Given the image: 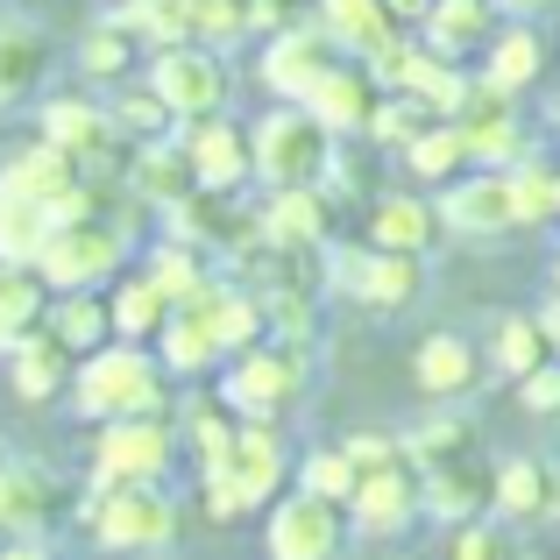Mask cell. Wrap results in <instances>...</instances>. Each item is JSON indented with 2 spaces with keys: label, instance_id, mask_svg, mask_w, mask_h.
Wrapping results in <instances>:
<instances>
[{
  "label": "cell",
  "instance_id": "cell-3",
  "mask_svg": "<svg viewBox=\"0 0 560 560\" xmlns=\"http://www.w3.org/2000/svg\"><path fill=\"white\" fill-rule=\"evenodd\" d=\"M28 270H36L50 291H100L107 277L128 270V228L107 220V213H71V220H57V228L43 234V248H36Z\"/></svg>",
  "mask_w": 560,
  "mask_h": 560
},
{
  "label": "cell",
  "instance_id": "cell-13",
  "mask_svg": "<svg viewBox=\"0 0 560 560\" xmlns=\"http://www.w3.org/2000/svg\"><path fill=\"white\" fill-rule=\"evenodd\" d=\"M291 462H299V454L284 447V419H242V433H234L228 462H213V468H228V476L242 482V497L262 511L270 497L291 490Z\"/></svg>",
  "mask_w": 560,
  "mask_h": 560
},
{
  "label": "cell",
  "instance_id": "cell-59",
  "mask_svg": "<svg viewBox=\"0 0 560 560\" xmlns=\"http://www.w3.org/2000/svg\"><path fill=\"white\" fill-rule=\"evenodd\" d=\"M114 8H121V0H114Z\"/></svg>",
  "mask_w": 560,
  "mask_h": 560
},
{
  "label": "cell",
  "instance_id": "cell-2",
  "mask_svg": "<svg viewBox=\"0 0 560 560\" xmlns=\"http://www.w3.org/2000/svg\"><path fill=\"white\" fill-rule=\"evenodd\" d=\"M305 390H313V355L305 341H277V334L228 355V376H220V405L234 419H284L305 405Z\"/></svg>",
  "mask_w": 560,
  "mask_h": 560
},
{
  "label": "cell",
  "instance_id": "cell-54",
  "mask_svg": "<svg viewBox=\"0 0 560 560\" xmlns=\"http://www.w3.org/2000/svg\"><path fill=\"white\" fill-rule=\"evenodd\" d=\"M504 8H518V14H539V8H553V0H504Z\"/></svg>",
  "mask_w": 560,
  "mask_h": 560
},
{
  "label": "cell",
  "instance_id": "cell-46",
  "mask_svg": "<svg viewBox=\"0 0 560 560\" xmlns=\"http://www.w3.org/2000/svg\"><path fill=\"white\" fill-rule=\"evenodd\" d=\"M199 504H206V518H213V525H234V518H248V511H256L228 468H199Z\"/></svg>",
  "mask_w": 560,
  "mask_h": 560
},
{
  "label": "cell",
  "instance_id": "cell-45",
  "mask_svg": "<svg viewBox=\"0 0 560 560\" xmlns=\"http://www.w3.org/2000/svg\"><path fill=\"white\" fill-rule=\"evenodd\" d=\"M128 65H136V43H128V28H114V22H100L93 36L79 43V71L85 79H121Z\"/></svg>",
  "mask_w": 560,
  "mask_h": 560
},
{
  "label": "cell",
  "instance_id": "cell-16",
  "mask_svg": "<svg viewBox=\"0 0 560 560\" xmlns=\"http://www.w3.org/2000/svg\"><path fill=\"white\" fill-rule=\"evenodd\" d=\"M65 518V482L36 462H0V539H43Z\"/></svg>",
  "mask_w": 560,
  "mask_h": 560
},
{
  "label": "cell",
  "instance_id": "cell-33",
  "mask_svg": "<svg viewBox=\"0 0 560 560\" xmlns=\"http://www.w3.org/2000/svg\"><path fill=\"white\" fill-rule=\"evenodd\" d=\"M171 419H178V440L191 447V462L199 468H213V462H228V447H234V433H242V419H234L220 397H185V405H171Z\"/></svg>",
  "mask_w": 560,
  "mask_h": 560
},
{
  "label": "cell",
  "instance_id": "cell-43",
  "mask_svg": "<svg viewBox=\"0 0 560 560\" xmlns=\"http://www.w3.org/2000/svg\"><path fill=\"white\" fill-rule=\"evenodd\" d=\"M405 454H411L419 468L454 462V454H476V425H468L462 411H433V419H425L419 433H405Z\"/></svg>",
  "mask_w": 560,
  "mask_h": 560
},
{
  "label": "cell",
  "instance_id": "cell-15",
  "mask_svg": "<svg viewBox=\"0 0 560 560\" xmlns=\"http://www.w3.org/2000/svg\"><path fill=\"white\" fill-rule=\"evenodd\" d=\"M43 142L50 150H65L79 171H100L107 164V150L121 142V128H114V114L100 107V100H85V93H57V100H43Z\"/></svg>",
  "mask_w": 560,
  "mask_h": 560
},
{
  "label": "cell",
  "instance_id": "cell-9",
  "mask_svg": "<svg viewBox=\"0 0 560 560\" xmlns=\"http://www.w3.org/2000/svg\"><path fill=\"white\" fill-rule=\"evenodd\" d=\"M419 490H425V468L405 454V440H397L390 462L362 468L355 476V497H348V525L370 539H397L419 525Z\"/></svg>",
  "mask_w": 560,
  "mask_h": 560
},
{
  "label": "cell",
  "instance_id": "cell-35",
  "mask_svg": "<svg viewBox=\"0 0 560 560\" xmlns=\"http://www.w3.org/2000/svg\"><path fill=\"white\" fill-rule=\"evenodd\" d=\"M50 228H57L50 206L0 178V262H36V248H43V234H50Z\"/></svg>",
  "mask_w": 560,
  "mask_h": 560
},
{
  "label": "cell",
  "instance_id": "cell-51",
  "mask_svg": "<svg viewBox=\"0 0 560 560\" xmlns=\"http://www.w3.org/2000/svg\"><path fill=\"white\" fill-rule=\"evenodd\" d=\"M0 560H65L50 539H0Z\"/></svg>",
  "mask_w": 560,
  "mask_h": 560
},
{
  "label": "cell",
  "instance_id": "cell-40",
  "mask_svg": "<svg viewBox=\"0 0 560 560\" xmlns=\"http://www.w3.org/2000/svg\"><path fill=\"white\" fill-rule=\"evenodd\" d=\"M405 171H411L419 185H447V178H462V171H468V142H462V128H454V121H433V128H425V136L405 150Z\"/></svg>",
  "mask_w": 560,
  "mask_h": 560
},
{
  "label": "cell",
  "instance_id": "cell-17",
  "mask_svg": "<svg viewBox=\"0 0 560 560\" xmlns=\"http://www.w3.org/2000/svg\"><path fill=\"white\" fill-rule=\"evenodd\" d=\"M376 100H383V85L370 79V65H362V57H341V65H334L327 79H319L313 93L299 100V107L313 114V121L327 128L334 142H348V136H362V128H370Z\"/></svg>",
  "mask_w": 560,
  "mask_h": 560
},
{
  "label": "cell",
  "instance_id": "cell-36",
  "mask_svg": "<svg viewBox=\"0 0 560 560\" xmlns=\"http://www.w3.org/2000/svg\"><path fill=\"white\" fill-rule=\"evenodd\" d=\"M425 50H440V57H462V50H476V43H490V0H433L425 8Z\"/></svg>",
  "mask_w": 560,
  "mask_h": 560
},
{
  "label": "cell",
  "instance_id": "cell-21",
  "mask_svg": "<svg viewBox=\"0 0 560 560\" xmlns=\"http://www.w3.org/2000/svg\"><path fill=\"white\" fill-rule=\"evenodd\" d=\"M191 313L213 327V341H220V355H242V348H256L262 334H270V319H262V299L248 284H206L199 299H191Z\"/></svg>",
  "mask_w": 560,
  "mask_h": 560
},
{
  "label": "cell",
  "instance_id": "cell-32",
  "mask_svg": "<svg viewBox=\"0 0 560 560\" xmlns=\"http://www.w3.org/2000/svg\"><path fill=\"white\" fill-rule=\"evenodd\" d=\"M547 355H553V348H547V334H539V313H504V319L490 327L482 370H497L504 383H518V376H533Z\"/></svg>",
  "mask_w": 560,
  "mask_h": 560
},
{
  "label": "cell",
  "instance_id": "cell-53",
  "mask_svg": "<svg viewBox=\"0 0 560 560\" xmlns=\"http://www.w3.org/2000/svg\"><path fill=\"white\" fill-rule=\"evenodd\" d=\"M539 334H547V348H553V355H560V299L547 305V313H539Z\"/></svg>",
  "mask_w": 560,
  "mask_h": 560
},
{
  "label": "cell",
  "instance_id": "cell-49",
  "mask_svg": "<svg viewBox=\"0 0 560 560\" xmlns=\"http://www.w3.org/2000/svg\"><path fill=\"white\" fill-rule=\"evenodd\" d=\"M440 560H504V533H497L490 518L454 525V539H447V553H440Z\"/></svg>",
  "mask_w": 560,
  "mask_h": 560
},
{
  "label": "cell",
  "instance_id": "cell-44",
  "mask_svg": "<svg viewBox=\"0 0 560 560\" xmlns=\"http://www.w3.org/2000/svg\"><path fill=\"white\" fill-rule=\"evenodd\" d=\"M185 22H191V43L228 50V43L248 36V0H185Z\"/></svg>",
  "mask_w": 560,
  "mask_h": 560
},
{
  "label": "cell",
  "instance_id": "cell-58",
  "mask_svg": "<svg viewBox=\"0 0 560 560\" xmlns=\"http://www.w3.org/2000/svg\"><path fill=\"white\" fill-rule=\"evenodd\" d=\"M0 462H8V440H0Z\"/></svg>",
  "mask_w": 560,
  "mask_h": 560
},
{
  "label": "cell",
  "instance_id": "cell-39",
  "mask_svg": "<svg viewBox=\"0 0 560 560\" xmlns=\"http://www.w3.org/2000/svg\"><path fill=\"white\" fill-rule=\"evenodd\" d=\"M114 28H128L136 50H171V43H191L185 0H121L114 8Z\"/></svg>",
  "mask_w": 560,
  "mask_h": 560
},
{
  "label": "cell",
  "instance_id": "cell-28",
  "mask_svg": "<svg viewBox=\"0 0 560 560\" xmlns=\"http://www.w3.org/2000/svg\"><path fill=\"white\" fill-rule=\"evenodd\" d=\"M313 22L334 36V50H341V57H376L383 43L397 36V22H390L383 0H319Z\"/></svg>",
  "mask_w": 560,
  "mask_h": 560
},
{
  "label": "cell",
  "instance_id": "cell-29",
  "mask_svg": "<svg viewBox=\"0 0 560 560\" xmlns=\"http://www.w3.org/2000/svg\"><path fill=\"white\" fill-rule=\"evenodd\" d=\"M107 319H114V341L150 348L156 334H164V319H171V299L142 270H128V277H114V291H107Z\"/></svg>",
  "mask_w": 560,
  "mask_h": 560
},
{
  "label": "cell",
  "instance_id": "cell-31",
  "mask_svg": "<svg viewBox=\"0 0 560 560\" xmlns=\"http://www.w3.org/2000/svg\"><path fill=\"white\" fill-rule=\"evenodd\" d=\"M553 482L560 476L539 462V454H511V462H497V511L518 518V525H539L547 504H553Z\"/></svg>",
  "mask_w": 560,
  "mask_h": 560
},
{
  "label": "cell",
  "instance_id": "cell-18",
  "mask_svg": "<svg viewBox=\"0 0 560 560\" xmlns=\"http://www.w3.org/2000/svg\"><path fill=\"white\" fill-rule=\"evenodd\" d=\"M262 242L277 248H327L334 242V191L327 185H291V191H270V206H262Z\"/></svg>",
  "mask_w": 560,
  "mask_h": 560
},
{
  "label": "cell",
  "instance_id": "cell-55",
  "mask_svg": "<svg viewBox=\"0 0 560 560\" xmlns=\"http://www.w3.org/2000/svg\"><path fill=\"white\" fill-rule=\"evenodd\" d=\"M547 518H560V482H553V504H547Z\"/></svg>",
  "mask_w": 560,
  "mask_h": 560
},
{
  "label": "cell",
  "instance_id": "cell-5",
  "mask_svg": "<svg viewBox=\"0 0 560 560\" xmlns=\"http://www.w3.org/2000/svg\"><path fill=\"white\" fill-rule=\"evenodd\" d=\"M185 440L171 411H142V419H107L93 433V490H128V482H171Z\"/></svg>",
  "mask_w": 560,
  "mask_h": 560
},
{
  "label": "cell",
  "instance_id": "cell-4",
  "mask_svg": "<svg viewBox=\"0 0 560 560\" xmlns=\"http://www.w3.org/2000/svg\"><path fill=\"white\" fill-rule=\"evenodd\" d=\"M334 150L341 142L299 107V100H277L256 128H248V156H256V185L270 191H291V185H327L334 171Z\"/></svg>",
  "mask_w": 560,
  "mask_h": 560
},
{
  "label": "cell",
  "instance_id": "cell-6",
  "mask_svg": "<svg viewBox=\"0 0 560 560\" xmlns=\"http://www.w3.org/2000/svg\"><path fill=\"white\" fill-rule=\"evenodd\" d=\"M85 533L100 553H164L178 539V504L164 482H128V490H93Z\"/></svg>",
  "mask_w": 560,
  "mask_h": 560
},
{
  "label": "cell",
  "instance_id": "cell-19",
  "mask_svg": "<svg viewBox=\"0 0 560 560\" xmlns=\"http://www.w3.org/2000/svg\"><path fill=\"white\" fill-rule=\"evenodd\" d=\"M71 370H79V355H71L50 327H36L28 341L8 348V383H14L22 405H57V397L71 390Z\"/></svg>",
  "mask_w": 560,
  "mask_h": 560
},
{
  "label": "cell",
  "instance_id": "cell-41",
  "mask_svg": "<svg viewBox=\"0 0 560 560\" xmlns=\"http://www.w3.org/2000/svg\"><path fill=\"white\" fill-rule=\"evenodd\" d=\"M433 121H440V114L425 107V100H411V93H383V100H376V114H370V128H362V136H370L376 150H397V156H405L411 142H419L425 128H433Z\"/></svg>",
  "mask_w": 560,
  "mask_h": 560
},
{
  "label": "cell",
  "instance_id": "cell-27",
  "mask_svg": "<svg viewBox=\"0 0 560 560\" xmlns=\"http://www.w3.org/2000/svg\"><path fill=\"white\" fill-rule=\"evenodd\" d=\"M128 191H136L142 206H178L185 191H199V178H191V164H185L178 142L150 136L136 156H128Z\"/></svg>",
  "mask_w": 560,
  "mask_h": 560
},
{
  "label": "cell",
  "instance_id": "cell-24",
  "mask_svg": "<svg viewBox=\"0 0 560 560\" xmlns=\"http://www.w3.org/2000/svg\"><path fill=\"white\" fill-rule=\"evenodd\" d=\"M440 242V213L419 191H383L370 206V248H397V256H425Z\"/></svg>",
  "mask_w": 560,
  "mask_h": 560
},
{
  "label": "cell",
  "instance_id": "cell-37",
  "mask_svg": "<svg viewBox=\"0 0 560 560\" xmlns=\"http://www.w3.org/2000/svg\"><path fill=\"white\" fill-rule=\"evenodd\" d=\"M142 277H150V284L164 291L171 305H191L206 284H213V262H206V248H191V242H178V234H171V242H156V248H150Z\"/></svg>",
  "mask_w": 560,
  "mask_h": 560
},
{
  "label": "cell",
  "instance_id": "cell-23",
  "mask_svg": "<svg viewBox=\"0 0 560 560\" xmlns=\"http://www.w3.org/2000/svg\"><path fill=\"white\" fill-rule=\"evenodd\" d=\"M419 291H425V256L362 248V262H355V291H348V299H362L370 313H405Z\"/></svg>",
  "mask_w": 560,
  "mask_h": 560
},
{
  "label": "cell",
  "instance_id": "cell-22",
  "mask_svg": "<svg viewBox=\"0 0 560 560\" xmlns=\"http://www.w3.org/2000/svg\"><path fill=\"white\" fill-rule=\"evenodd\" d=\"M50 28L36 22H0V107H22L50 79Z\"/></svg>",
  "mask_w": 560,
  "mask_h": 560
},
{
  "label": "cell",
  "instance_id": "cell-25",
  "mask_svg": "<svg viewBox=\"0 0 560 560\" xmlns=\"http://www.w3.org/2000/svg\"><path fill=\"white\" fill-rule=\"evenodd\" d=\"M539 71H547V36H539L533 22H511L490 36V65H482V85L504 100H518L525 85H539Z\"/></svg>",
  "mask_w": 560,
  "mask_h": 560
},
{
  "label": "cell",
  "instance_id": "cell-26",
  "mask_svg": "<svg viewBox=\"0 0 560 560\" xmlns=\"http://www.w3.org/2000/svg\"><path fill=\"white\" fill-rule=\"evenodd\" d=\"M156 362H164V376H213L220 362V341H213V327H206L191 305H171V319H164V334H156Z\"/></svg>",
  "mask_w": 560,
  "mask_h": 560
},
{
  "label": "cell",
  "instance_id": "cell-38",
  "mask_svg": "<svg viewBox=\"0 0 560 560\" xmlns=\"http://www.w3.org/2000/svg\"><path fill=\"white\" fill-rule=\"evenodd\" d=\"M504 185H511V220H518V228H547V220L560 213V171L547 164V156L525 150L518 164L504 171Z\"/></svg>",
  "mask_w": 560,
  "mask_h": 560
},
{
  "label": "cell",
  "instance_id": "cell-7",
  "mask_svg": "<svg viewBox=\"0 0 560 560\" xmlns=\"http://www.w3.org/2000/svg\"><path fill=\"white\" fill-rule=\"evenodd\" d=\"M348 539H355L348 504H327L299 482L284 497H270V518H262V553L270 560H341Z\"/></svg>",
  "mask_w": 560,
  "mask_h": 560
},
{
  "label": "cell",
  "instance_id": "cell-57",
  "mask_svg": "<svg viewBox=\"0 0 560 560\" xmlns=\"http://www.w3.org/2000/svg\"><path fill=\"white\" fill-rule=\"evenodd\" d=\"M518 560H553V553H518Z\"/></svg>",
  "mask_w": 560,
  "mask_h": 560
},
{
  "label": "cell",
  "instance_id": "cell-50",
  "mask_svg": "<svg viewBox=\"0 0 560 560\" xmlns=\"http://www.w3.org/2000/svg\"><path fill=\"white\" fill-rule=\"evenodd\" d=\"M348 454H355V468H376V462H390L397 454V440L390 433H355V440H341Z\"/></svg>",
  "mask_w": 560,
  "mask_h": 560
},
{
  "label": "cell",
  "instance_id": "cell-56",
  "mask_svg": "<svg viewBox=\"0 0 560 560\" xmlns=\"http://www.w3.org/2000/svg\"><path fill=\"white\" fill-rule=\"evenodd\" d=\"M553 299H560V262H553Z\"/></svg>",
  "mask_w": 560,
  "mask_h": 560
},
{
  "label": "cell",
  "instance_id": "cell-48",
  "mask_svg": "<svg viewBox=\"0 0 560 560\" xmlns=\"http://www.w3.org/2000/svg\"><path fill=\"white\" fill-rule=\"evenodd\" d=\"M518 405L533 419H560V355H547L533 376H518Z\"/></svg>",
  "mask_w": 560,
  "mask_h": 560
},
{
  "label": "cell",
  "instance_id": "cell-14",
  "mask_svg": "<svg viewBox=\"0 0 560 560\" xmlns=\"http://www.w3.org/2000/svg\"><path fill=\"white\" fill-rule=\"evenodd\" d=\"M191 178H199L206 191H242L248 178H256V156H248V128L228 121V114H206V121H185L178 136Z\"/></svg>",
  "mask_w": 560,
  "mask_h": 560
},
{
  "label": "cell",
  "instance_id": "cell-47",
  "mask_svg": "<svg viewBox=\"0 0 560 560\" xmlns=\"http://www.w3.org/2000/svg\"><path fill=\"white\" fill-rule=\"evenodd\" d=\"M107 114H114V128H121V136H142V142H150V136H164V128H171L164 100H156L150 85H142L136 100H121V107H107Z\"/></svg>",
  "mask_w": 560,
  "mask_h": 560
},
{
  "label": "cell",
  "instance_id": "cell-8",
  "mask_svg": "<svg viewBox=\"0 0 560 560\" xmlns=\"http://www.w3.org/2000/svg\"><path fill=\"white\" fill-rule=\"evenodd\" d=\"M150 85L164 100L171 121H206V114H228V65L206 43H171V50H150Z\"/></svg>",
  "mask_w": 560,
  "mask_h": 560
},
{
  "label": "cell",
  "instance_id": "cell-11",
  "mask_svg": "<svg viewBox=\"0 0 560 560\" xmlns=\"http://www.w3.org/2000/svg\"><path fill=\"white\" fill-rule=\"evenodd\" d=\"M334 65H341L334 36L313 22V14H305V22L270 28V50H262V85H270V100H305Z\"/></svg>",
  "mask_w": 560,
  "mask_h": 560
},
{
  "label": "cell",
  "instance_id": "cell-30",
  "mask_svg": "<svg viewBox=\"0 0 560 560\" xmlns=\"http://www.w3.org/2000/svg\"><path fill=\"white\" fill-rule=\"evenodd\" d=\"M50 319V284L28 262H0V355Z\"/></svg>",
  "mask_w": 560,
  "mask_h": 560
},
{
  "label": "cell",
  "instance_id": "cell-34",
  "mask_svg": "<svg viewBox=\"0 0 560 560\" xmlns=\"http://www.w3.org/2000/svg\"><path fill=\"white\" fill-rule=\"evenodd\" d=\"M43 327L71 348V355H93L100 341H114V319H107V299L100 291H50V319Z\"/></svg>",
  "mask_w": 560,
  "mask_h": 560
},
{
  "label": "cell",
  "instance_id": "cell-42",
  "mask_svg": "<svg viewBox=\"0 0 560 560\" xmlns=\"http://www.w3.org/2000/svg\"><path fill=\"white\" fill-rule=\"evenodd\" d=\"M355 454L348 447H313V454H299V462H291V482H299V490H313V497H327V504H348V497H355Z\"/></svg>",
  "mask_w": 560,
  "mask_h": 560
},
{
  "label": "cell",
  "instance_id": "cell-20",
  "mask_svg": "<svg viewBox=\"0 0 560 560\" xmlns=\"http://www.w3.org/2000/svg\"><path fill=\"white\" fill-rule=\"evenodd\" d=\"M411 376H419L425 397L454 405V397H468L482 383V348L468 341V334H425L419 355H411Z\"/></svg>",
  "mask_w": 560,
  "mask_h": 560
},
{
  "label": "cell",
  "instance_id": "cell-52",
  "mask_svg": "<svg viewBox=\"0 0 560 560\" xmlns=\"http://www.w3.org/2000/svg\"><path fill=\"white\" fill-rule=\"evenodd\" d=\"M383 8H390L397 28H411V22H425V8H433V0H383Z\"/></svg>",
  "mask_w": 560,
  "mask_h": 560
},
{
  "label": "cell",
  "instance_id": "cell-1",
  "mask_svg": "<svg viewBox=\"0 0 560 560\" xmlns=\"http://www.w3.org/2000/svg\"><path fill=\"white\" fill-rule=\"evenodd\" d=\"M71 411L93 425L107 419H142V411H171V376L156 362V348L142 341H100L93 355H79L71 370Z\"/></svg>",
  "mask_w": 560,
  "mask_h": 560
},
{
  "label": "cell",
  "instance_id": "cell-12",
  "mask_svg": "<svg viewBox=\"0 0 560 560\" xmlns=\"http://www.w3.org/2000/svg\"><path fill=\"white\" fill-rule=\"evenodd\" d=\"M497 511V468L482 454H454V462L425 468V490H419V518L440 525H476Z\"/></svg>",
  "mask_w": 560,
  "mask_h": 560
},
{
  "label": "cell",
  "instance_id": "cell-10",
  "mask_svg": "<svg viewBox=\"0 0 560 560\" xmlns=\"http://www.w3.org/2000/svg\"><path fill=\"white\" fill-rule=\"evenodd\" d=\"M433 213H440V234H462V242H497V234L518 228V220H511V185H504V171H476V164H468L462 178L440 185Z\"/></svg>",
  "mask_w": 560,
  "mask_h": 560
}]
</instances>
